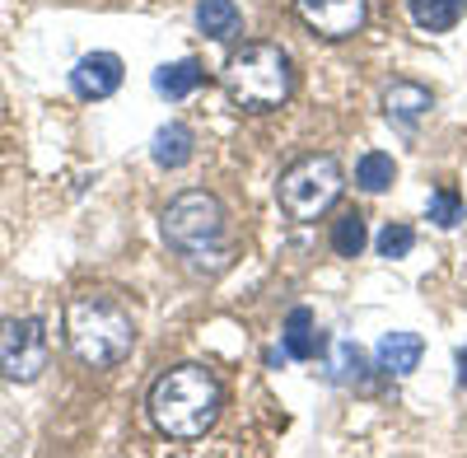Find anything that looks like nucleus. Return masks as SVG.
<instances>
[{
  "label": "nucleus",
  "mask_w": 467,
  "mask_h": 458,
  "mask_svg": "<svg viewBox=\"0 0 467 458\" xmlns=\"http://www.w3.org/2000/svg\"><path fill=\"white\" fill-rule=\"evenodd\" d=\"M224 411V384L206 365H173L150 389V422L169 440H202Z\"/></svg>",
  "instance_id": "nucleus-1"
},
{
  "label": "nucleus",
  "mask_w": 467,
  "mask_h": 458,
  "mask_svg": "<svg viewBox=\"0 0 467 458\" xmlns=\"http://www.w3.org/2000/svg\"><path fill=\"white\" fill-rule=\"evenodd\" d=\"M66 347L89 370H112L136 347V318L117 295L85 290L66 304Z\"/></svg>",
  "instance_id": "nucleus-2"
},
{
  "label": "nucleus",
  "mask_w": 467,
  "mask_h": 458,
  "mask_svg": "<svg viewBox=\"0 0 467 458\" xmlns=\"http://www.w3.org/2000/svg\"><path fill=\"white\" fill-rule=\"evenodd\" d=\"M224 94L239 112H276L295 89L290 52L276 43H244L220 70Z\"/></svg>",
  "instance_id": "nucleus-3"
},
{
  "label": "nucleus",
  "mask_w": 467,
  "mask_h": 458,
  "mask_svg": "<svg viewBox=\"0 0 467 458\" xmlns=\"http://www.w3.org/2000/svg\"><path fill=\"white\" fill-rule=\"evenodd\" d=\"M164 244L192 266L229 262V215L215 193H182L164 206Z\"/></svg>",
  "instance_id": "nucleus-4"
},
{
  "label": "nucleus",
  "mask_w": 467,
  "mask_h": 458,
  "mask_svg": "<svg viewBox=\"0 0 467 458\" xmlns=\"http://www.w3.org/2000/svg\"><path fill=\"white\" fill-rule=\"evenodd\" d=\"M341 187H346V178H341V164H337L332 155H304V160H295V164L281 173L276 202H281V211H285L290 220L314 224L318 215H327V211L337 206Z\"/></svg>",
  "instance_id": "nucleus-5"
},
{
  "label": "nucleus",
  "mask_w": 467,
  "mask_h": 458,
  "mask_svg": "<svg viewBox=\"0 0 467 458\" xmlns=\"http://www.w3.org/2000/svg\"><path fill=\"white\" fill-rule=\"evenodd\" d=\"M47 370V332L37 318H5L0 323V374L10 384H33Z\"/></svg>",
  "instance_id": "nucleus-6"
},
{
  "label": "nucleus",
  "mask_w": 467,
  "mask_h": 458,
  "mask_svg": "<svg viewBox=\"0 0 467 458\" xmlns=\"http://www.w3.org/2000/svg\"><path fill=\"white\" fill-rule=\"evenodd\" d=\"M295 15L304 19V28H314L318 37H356L369 19V0H295Z\"/></svg>",
  "instance_id": "nucleus-7"
},
{
  "label": "nucleus",
  "mask_w": 467,
  "mask_h": 458,
  "mask_svg": "<svg viewBox=\"0 0 467 458\" xmlns=\"http://www.w3.org/2000/svg\"><path fill=\"white\" fill-rule=\"evenodd\" d=\"M122 75L127 70H122V57H117V52H89V57L75 61L70 89L80 99H108V94L122 89Z\"/></svg>",
  "instance_id": "nucleus-8"
},
{
  "label": "nucleus",
  "mask_w": 467,
  "mask_h": 458,
  "mask_svg": "<svg viewBox=\"0 0 467 458\" xmlns=\"http://www.w3.org/2000/svg\"><path fill=\"white\" fill-rule=\"evenodd\" d=\"M435 108V99H431V89L425 85H411V80H402V85H393L383 94V112H388V122H398L402 131H416L420 127V118Z\"/></svg>",
  "instance_id": "nucleus-9"
},
{
  "label": "nucleus",
  "mask_w": 467,
  "mask_h": 458,
  "mask_svg": "<svg viewBox=\"0 0 467 458\" xmlns=\"http://www.w3.org/2000/svg\"><path fill=\"white\" fill-rule=\"evenodd\" d=\"M420 356H425V341L416 332H383V341H379V370L398 374V379L411 374L420 365Z\"/></svg>",
  "instance_id": "nucleus-10"
},
{
  "label": "nucleus",
  "mask_w": 467,
  "mask_h": 458,
  "mask_svg": "<svg viewBox=\"0 0 467 458\" xmlns=\"http://www.w3.org/2000/svg\"><path fill=\"white\" fill-rule=\"evenodd\" d=\"M150 155H154V164H160V169H182L192 160V127H182V122L160 127V131H154Z\"/></svg>",
  "instance_id": "nucleus-11"
},
{
  "label": "nucleus",
  "mask_w": 467,
  "mask_h": 458,
  "mask_svg": "<svg viewBox=\"0 0 467 458\" xmlns=\"http://www.w3.org/2000/svg\"><path fill=\"white\" fill-rule=\"evenodd\" d=\"M407 10H411L416 28H425V33H449V28L462 19L467 0H407Z\"/></svg>",
  "instance_id": "nucleus-12"
},
{
  "label": "nucleus",
  "mask_w": 467,
  "mask_h": 458,
  "mask_svg": "<svg viewBox=\"0 0 467 458\" xmlns=\"http://www.w3.org/2000/svg\"><path fill=\"white\" fill-rule=\"evenodd\" d=\"M197 24H202L206 37H215V43H229V37L239 33L244 15H239V5H234V0H202V5H197Z\"/></svg>",
  "instance_id": "nucleus-13"
},
{
  "label": "nucleus",
  "mask_w": 467,
  "mask_h": 458,
  "mask_svg": "<svg viewBox=\"0 0 467 458\" xmlns=\"http://www.w3.org/2000/svg\"><path fill=\"white\" fill-rule=\"evenodd\" d=\"M318 351H323V337H318V328H314V314L295 309L290 323H285V356H290V360H314Z\"/></svg>",
  "instance_id": "nucleus-14"
},
{
  "label": "nucleus",
  "mask_w": 467,
  "mask_h": 458,
  "mask_svg": "<svg viewBox=\"0 0 467 458\" xmlns=\"http://www.w3.org/2000/svg\"><path fill=\"white\" fill-rule=\"evenodd\" d=\"M202 85V66L192 61V57H182V61H169V66H160L154 70V89H160L164 99H187L192 89Z\"/></svg>",
  "instance_id": "nucleus-15"
},
{
  "label": "nucleus",
  "mask_w": 467,
  "mask_h": 458,
  "mask_svg": "<svg viewBox=\"0 0 467 458\" xmlns=\"http://www.w3.org/2000/svg\"><path fill=\"white\" fill-rule=\"evenodd\" d=\"M356 182L365 187V193H388V187L398 182V164H393V155H383V150H369V155L356 164Z\"/></svg>",
  "instance_id": "nucleus-16"
},
{
  "label": "nucleus",
  "mask_w": 467,
  "mask_h": 458,
  "mask_svg": "<svg viewBox=\"0 0 467 458\" xmlns=\"http://www.w3.org/2000/svg\"><path fill=\"white\" fill-rule=\"evenodd\" d=\"M365 244H369V229H365V215H356V211H346L337 224H332V248L341 253V257H360L365 253Z\"/></svg>",
  "instance_id": "nucleus-17"
},
{
  "label": "nucleus",
  "mask_w": 467,
  "mask_h": 458,
  "mask_svg": "<svg viewBox=\"0 0 467 458\" xmlns=\"http://www.w3.org/2000/svg\"><path fill=\"white\" fill-rule=\"evenodd\" d=\"M416 248V234H411V224H398V220H388L383 224V234H379V257H407Z\"/></svg>",
  "instance_id": "nucleus-18"
},
{
  "label": "nucleus",
  "mask_w": 467,
  "mask_h": 458,
  "mask_svg": "<svg viewBox=\"0 0 467 458\" xmlns=\"http://www.w3.org/2000/svg\"><path fill=\"white\" fill-rule=\"evenodd\" d=\"M425 220L440 224V229H453V224L462 220V202H458L453 187H444V193H435V197H431V206H425Z\"/></svg>",
  "instance_id": "nucleus-19"
},
{
  "label": "nucleus",
  "mask_w": 467,
  "mask_h": 458,
  "mask_svg": "<svg viewBox=\"0 0 467 458\" xmlns=\"http://www.w3.org/2000/svg\"><path fill=\"white\" fill-rule=\"evenodd\" d=\"M341 379H365V356H360V347H350V341H341Z\"/></svg>",
  "instance_id": "nucleus-20"
}]
</instances>
